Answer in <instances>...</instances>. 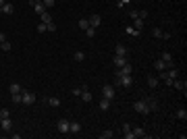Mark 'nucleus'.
I'll return each instance as SVG.
<instances>
[{"instance_id":"24","label":"nucleus","mask_w":187,"mask_h":139,"mask_svg":"<svg viewBox=\"0 0 187 139\" xmlns=\"http://www.w3.org/2000/svg\"><path fill=\"white\" fill-rule=\"evenodd\" d=\"M77 25H79V29H83V31H85V29L90 27V21H87V19L83 17V19H79V23H77Z\"/></svg>"},{"instance_id":"35","label":"nucleus","mask_w":187,"mask_h":139,"mask_svg":"<svg viewBox=\"0 0 187 139\" xmlns=\"http://www.w3.org/2000/svg\"><path fill=\"white\" fill-rule=\"evenodd\" d=\"M42 2H44V7H46V8H52L56 0H42Z\"/></svg>"},{"instance_id":"41","label":"nucleus","mask_w":187,"mask_h":139,"mask_svg":"<svg viewBox=\"0 0 187 139\" xmlns=\"http://www.w3.org/2000/svg\"><path fill=\"white\" fill-rule=\"evenodd\" d=\"M81 93V87H73V96H79Z\"/></svg>"},{"instance_id":"26","label":"nucleus","mask_w":187,"mask_h":139,"mask_svg":"<svg viewBox=\"0 0 187 139\" xmlns=\"http://www.w3.org/2000/svg\"><path fill=\"white\" fill-rule=\"evenodd\" d=\"M131 131H133V135H135V137H145V131L141 129V127H135V129H131Z\"/></svg>"},{"instance_id":"37","label":"nucleus","mask_w":187,"mask_h":139,"mask_svg":"<svg viewBox=\"0 0 187 139\" xmlns=\"http://www.w3.org/2000/svg\"><path fill=\"white\" fill-rule=\"evenodd\" d=\"M46 31L54 33V31H56V25H54V23H48V25H46Z\"/></svg>"},{"instance_id":"7","label":"nucleus","mask_w":187,"mask_h":139,"mask_svg":"<svg viewBox=\"0 0 187 139\" xmlns=\"http://www.w3.org/2000/svg\"><path fill=\"white\" fill-rule=\"evenodd\" d=\"M0 129H2V131H11V129H13V120H11V116L0 118Z\"/></svg>"},{"instance_id":"30","label":"nucleus","mask_w":187,"mask_h":139,"mask_svg":"<svg viewBox=\"0 0 187 139\" xmlns=\"http://www.w3.org/2000/svg\"><path fill=\"white\" fill-rule=\"evenodd\" d=\"M148 85L150 87H158V79L156 77H148Z\"/></svg>"},{"instance_id":"19","label":"nucleus","mask_w":187,"mask_h":139,"mask_svg":"<svg viewBox=\"0 0 187 139\" xmlns=\"http://www.w3.org/2000/svg\"><path fill=\"white\" fill-rule=\"evenodd\" d=\"M0 13H4V15H13V13H15V7L11 4V2H7V4L2 7V11H0Z\"/></svg>"},{"instance_id":"32","label":"nucleus","mask_w":187,"mask_h":139,"mask_svg":"<svg viewBox=\"0 0 187 139\" xmlns=\"http://www.w3.org/2000/svg\"><path fill=\"white\" fill-rule=\"evenodd\" d=\"M125 31H127L129 35H133V37H137V35H139V31H137V29H133V27H127Z\"/></svg>"},{"instance_id":"33","label":"nucleus","mask_w":187,"mask_h":139,"mask_svg":"<svg viewBox=\"0 0 187 139\" xmlns=\"http://www.w3.org/2000/svg\"><path fill=\"white\" fill-rule=\"evenodd\" d=\"M2 52H11V42H2Z\"/></svg>"},{"instance_id":"22","label":"nucleus","mask_w":187,"mask_h":139,"mask_svg":"<svg viewBox=\"0 0 187 139\" xmlns=\"http://www.w3.org/2000/svg\"><path fill=\"white\" fill-rule=\"evenodd\" d=\"M114 54H118V56H127V48H125L123 44H118L117 48H114Z\"/></svg>"},{"instance_id":"12","label":"nucleus","mask_w":187,"mask_h":139,"mask_svg":"<svg viewBox=\"0 0 187 139\" xmlns=\"http://www.w3.org/2000/svg\"><path fill=\"white\" fill-rule=\"evenodd\" d=\"M144 102H145V104H148V108H150V112H152V110H156V108H158V102H156L154 98H144Z\"/></svg>"},{"instance_id":"13","label":"nucleus","mask_w":187,"mask_h":139,"mask_svg":"<svg viewBox=\"0 0 187 139\" xmlns=\"http://www.w3.org/2000/svg\"><path fill=\"white\" fill-rule=\"evenodd\" d=\"M69 133H73V135H75V133H81V123L73 120V123H71V127H69Z\"/></svg>"},{"instance_id":"46","label":"nucleus","mask_w":187,"mask_h":139,"mask_svg":"<svg viewBox=\"0 0 187 139\" xmlns=\"http://www.w3.org/2000/svg\"><path fill=\"white\" fill-rule=\"evenodd\" d=\"M29 2H42V0H29Z\"/></svg>"},{"instance_id":"10","label":"nucleus","mask_w":187,"mask_h":139,"mask_svg":"<svg viewBox=\"0 0 187 139\" xmlns=\"http://www.w3.org/2000/svg\"><path fill=\"white\" fill-rule=\"evenodd\" d=\"M112 63H114V67H117V69H121V67H125V64H127V56L114 54V60H112Z\"/></svg>"},{"instance_id":"47","label":"nucleus","mask_w":187,"mask_h":139,"mask_svg":"<svg viewBox=\"0 0 187 139\" xmlns=\"http://www.w3.org/2000/svg\"><path fill=\"white\" fill-rule=\"evenodd\" d=\"M0 52H2V44H0Z\"/></svg>"},{"instance_id":"45","label":"nucleus","mask_w":187,"mask_h":139,"mask_svg":"<svg viewBox=\"0 0 187 139\" xmlns=\"http://www.w3.org/2000/svg\"><path fill=\"white\" fill-rule=\"evenodd\" d=\"M7 4V0H0V11H2V7Z\"/></svg>"},{"instance_id":"4","label":"nucleus","mask_w":187,"mask_h":139,"mask_svg":"<svg viewBox=\"0 0 187 139\" xmlns=\"http://www.w3.org/2000/svg\"><path fill=\"white\" fill-rule=\"evenodd\" d=\"M69 127H71V120H67V118H60V120L56 123V129L60 133H69Z\"/></svg>"},{"instance_id":"21","label":"nucleus","mask_w":187,"mask_h":139,"mask_svg":"<svg viewBox=\"0 0 187 139\" xmlns=\"http://www.w3.org/2000/svg\"><path fill=\"white\" fill-rule=\"evenodd\" d=\"M166 77H171V79H179V71L177 69H166Z\"/></svg>"},{"instance_id":"36","label":"nucleus","mask_w":187,"mask_h":139,"mask_svg":"<svg viewBox=\"0 0 187 139\" xmlns=\"http://www.w3.org/2000/svg\"><path fill=\"white\" fill-rule=\"evenodd\" d=\"M129 2H131V0H118V2H117V8H123V7H127Z\"/></svg>"},{"instance_id":"25","label":"nucleus","mask_w":187,"mask_h":139,"mask_svg":"<svg viewBox=\"0 0 187 139\" xmlns=\"http://www.w3.org/2000/svg\"><path fill=\"white\" fill-rule=\"evenodd\" d=\"M40 17H42V23H46V25H48V23H52V17H50L48 11H46V13H42Z\"/></svg>"},{"instance_id":"8","label":"nucleus","mask_w":187,"mask_h":139,"mask_svg":"<svg viewBox=\"0 0 187 139\" xmlns=\"http://www.w3.org/2000/svg\"><path fill=\"white\" fill-rule=\"evenodd\" d=\"M31 4V8H33V13H38V15H42V13H46L48 8L44 7V2H29Z\"/></svg>"},{"instance_id":"28","label":"nucleus","mask_w":187,"mask_h":139,"mask_svg":"<svg viewBox=\"0 0 187 139\" xmlns=\"http://www.w3.org/2000/svg\"><path fill=\"white\" fill-rule=\"evenodd\" d=\"M73 58H75L77 63H81V60H85V52H75V54H73Z\"/></svg>"},{"instance_id":"38","label":"nucleus","mask_w":187,"mask_h":139,"mask_svg":"<svg viewBox=\"0 0 187 139\" xmlns=\"http://www.w3.org/2000/svg\"><path fill=\"white\" fill-rule=\"evenodd\" d=\"M7 116H11V112H8L7 108H2V110H0V118H7Z\"/></svg>"},{"instance_id":"16","label":"nucleus","mask_w":187,"mask_h":139,"mask_svg":"<svg viewBox=\"0 0 187 139\" xmlns=\"http://www.w3.org/2000/svg\"><path fill=\"white\" fill-rule=\"evenodd\" d=\"M154 69H156V71H166V69H168V64H166L164 60H160V58H158V60L154 63Z\"/></svg>"},{"instance_id":"2","label":"nucleus","mask_w":187,"mask_h":139,"mask_svg":"<svg viewBox=\"0 0 187 139\" xmlns=\"http://www.w3.org/2000/svg\"><path fill=\"white\" fill-rule=\"evenodd\" d=\"M102 98H106V100H114V85H110V83H106L102 87Z\"/></svg>"},{"instance_id":"5","label":"nucleus","mask_w":187,"mask_h":139,"mask_svg":"<svg viewBox=\"0 0 187 139\" xmlns=\"http://www.w3.org/2000/svg\"><path fill=\"white\" fill-rule=\"evenodd\" d=\"M117 85H121V87H129V85H131V75L117 77Z\"/></svg>"},{"instance_id":"23","label":"nucleus","mask_w":187,"mask_h":139,"mask_svg":"<svg viewBox=\"0 0 187 139\" xmlns=\"http://www.w3.org/2000/svg\"><path fill=\"white\" fill-rule=\"evenodd\" d=\"M108 108H110V100L102 98V100H100V110H108Z\"/></svg>"},{"instance_id":"42","label":"nucleus","mask_w":187,"mask_h":139,"mask_svg":"<svg viewBox=\"0 0 187 139\" xmlns=\"http://www.w3.org/2000/svg\"><path fill=\"white\" fill-rule=\"evenodd\" d=\"M125 137L127 139H135V135H133V131H129V133H125Z\"/></svg>"},{"instance_id":"31","label":"nucleus","mask_w":187,"mask_h":139,"mask_svg":"<svg viewBox=\"0 0 187 139\" xmlns=\"http://www.w3.org/2000/svg\"><path fill=\"white\" fill-rule=\"evenodd\" d=\"M83 33L87 35V37H94V35H96V29H94V27H87L85 31H83Z\"/></svg>"},{"instance_id":"1","label":"nucleus","mask_w":187,"mask_h":139,"mask_svg":"<svg viewBox=\"0 0 187 139\" xmlns=\"http://www.w3.org/2000/svg\"><path fill=\"white\" fill-rule=\"evenodd\" d=\"M133 110L139 112V114H150V108H148V104H145L144 100H137V102L133 104Z\"/></svg>"},{"instance_id":"18","label":"nucleus","mask_w":187,"mask_h":139,"mask_svg":"<svg viewBox=\"0 0 187 139\" xmlns=\"http://www.w3.org/2000/svg\"><path fill=\"white\" fill-rule=\"evenodd\" d=\"M46 104L52 106V108H58V106H60V100H58V98H46Z\"/></svg>"},{"instance_id":"9","label":"nucleus","mask_w":187,"mask_h":139,"mask_svg":"<svg viewBox=\"0 0 187 139\" xmlns=\"http://www.w3.org/2000/svg\"><path fill=\"white\" fill-rule=\"evenodd\" d=\"M87 21H90V27L98 29V27H100V23H102V19H100V15H91Z\"/></svg>"},{"instance_id":"43","label":"nucleus","mask_w":187,"mask_h":139,"mask_svg":"<svg viewBox=\"0 0 187 139\" xmlns=\"http://www.w3.org/2000/svg\"><path fill=\"white\" fill-rule=\"evenodd\" d=\"M129 17H131V19H135V17H139V13H137V11H131V13H129Z\"/></svg>"},{"instance_id":"34","label":"nucleus","mask_w":187,"mask_h":139,"mask_svg":"<svg viewBox=\"0 0 187 139\" xmlns=\"http://www.w3.org/2000/svg\"><path fill=\"white\" fill-rule=\"evenodd\" d=\"M112 135H114L112 131H104V133H100V137H102V139H110Z\"/></svg>"},{"instance_id":"39","label":"nucleus","mask_w":187,"mask_h":139,"mask_svg":"<svg viewBox=\"0 0 187 139\" xmlns=\"http://www.w3.org/2000/svg\"><path fill=\"white\" fill-rule=\"evenodd\" d=\"M131 131V125L129 123H123V133H129Z\"/></svg>"},{"instance_id":"11","label":"nucleus","mask_w":187,"mask_h":139,"mask_svg":"<svg viewBox=\"0 0 187 139\" xmlns=\"http://www.w3.org/2000/svg\"><path fill=\"white\" fill-rule=\"evenodd\" d=\"M79 96H81V100H83V102H91V91L87 89L85 85L81 87V93H79Z\"/></svg>"},{"instance_id":"40","label":"nucleus","mask_w":187,"mask_h":139,"mask_svg":"<svg viewBox=\"0 0 187 139\" xmlns=\"http://www.w3.org/2000/svg\"><path fill=\"white\" fill-rule=\"evenodd\" d=\"M38 31L44 33V31H46V23H40V25H38Z\"/></svg>"},{"instance_id":"20","label":"nucleus","mask_w":187,"mask_h":139,"mask_svg":"<svg viewBox=\"0 0 187 139\" xmlns=\"http://www.w3.org/2000/svg\"><path fill=\"white\" fill-rule=\"evenodd\" d=\"M8 91H11V96H13V93H21V91H23V87H21L19 83H11Z\"/></svg>"},{"instance_id":"3","label":"nucleus","mask_w":187,"mask_h":139,"mask_svg":"<svg viewBox=\"0 0 187 139\" xmlns=\"http://www.w3.org/2000/svg\"><path fill=\"white\" fill-rule=\"evenodd\" d=\"M21 98H23V104H25V106H31L35 102V96L31 93V91H27V89L21 91Z\"/></svg>"},{"instance_id":"6","label":"nucleus","mask_w":187,"mask_h":139,"mask_svg":"<svg viewBox=\"0 0 187 139\" xmlns=\"http://www.w3.org/2000/svg\"><path fill=\"white\" fill-rule=\"evenodd\" d=\"M133 73V67L129 63L125 64V67H121V69H117V73H114V77H121V75H131Z\"/></svg>"},{"instance_id":"15","label":"nucleus","mask_w":187,"mask_h":139,"mask_svg":"<svg viewBox=\"0 0 187 139\" xmlns=\"http://www.w3.org/2000/svg\"><path fill=\"white\" fill-rule=\"evenodd\" d=\"M133 29H137V31L144 29V19H141V17H135V19H133Z\"/></svg>"},{"instance_id":"44","label":"nucleus","mask_w":187,"mask_h":139,"mask_svg":"<svg viewBox=\"0 0 187 139\" xmlns=\"http://www.w3.org/2000/svg\"><path fill=\"white\" fill-rule=\"evenodd\" d=\"M2 42H7V35H4V33H0V44H2Z\"/></svg>"},{"instance_id":"14","label":"nucleus","mask_w":187,"mask_h":139,"mask_svg":"<svg viewBox=\"0 0 187 139\" xmlns=\"http://www.w3.org/2000/svg\"><path fill=\"white\" fill-rule=\"evenodd\" d=\"M160 60H164V63L168 64V67H173V54H171V52H162Z\"/></svg>"},{"instance_id":"17","label":"nucleus","mask_w":187,"mask_h":139,"mask_svg":"<svg viewBox=\"0 0 187 139\" xmlns=\"http://www.w3.org/2000/svg\"><path fill=\"white\" fill-rule=\"evenodd\" d=\"M173 87H177L179 91H185V89H187V83H185V81H179V79H175V81H173Z\"/></svg>"},{"instance_id":"29","label":"nucleus","mask_w":187,"mask_h":139,"mask_svg":"<svg viewBox=\"0 0 187 139\" xmlns=\"http://www.w3.org/2000/svg\"><path fill=\"white\" fill-rule=\"evenodd\" d=\"M13 104H23V98H21V93H13Z\"/></svg>"},{"instance_id":"27","label":"nucleus","mask_w":187,"mask_h":139,"mask_svg":"<svg viewBox=\"0 0 187 139\" xmlns=\"http://www.w3.org/2000/svg\"><path fill=\"white\" fill-rule=\"evenodd\" d=\"M177 118H179V120H185L187 118V110L185 108H179V110H177Z\"/></svg>"}]
</instances>
